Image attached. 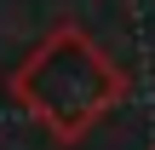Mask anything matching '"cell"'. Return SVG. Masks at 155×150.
<instances>
[{
    "label": "cell",
    "instance_id": "cell-1",
    "mask_svg": "<svg viewBox=\"0 0 155 150\" xmlns=\"http://www.w3.org/2000/svg\"><path fill=\"white\" fill-rule=\"evenodd\" d=\"M12 98L23 116H35L52 139L75 145L86 139L121 98H127V75L121 64L75 23H58L12 75Z\"/></svg>",
    "mask_w": 155,
    "mask_h": 150
}]
</instances>
